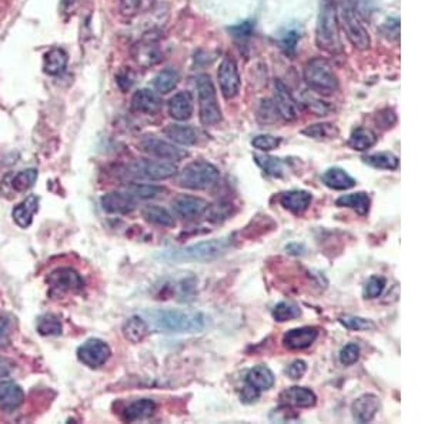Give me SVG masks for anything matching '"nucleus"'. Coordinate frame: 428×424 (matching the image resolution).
Wrapping results in <instances>:
<instances>
[{
  "instance_id": "2f4dec72",
  "label": "nucleus",
  "mask_w": 428,
  "mask_h": 424,
  "mask_svg": "<svg viewBox=\"0 0 428 424\" xmlns=\"http://www.w3.org/2000/svg\"><path fill=\"white\" fill-rule=\"evenodd\" d=\"M156 410V404L150 399H141L130 403L123 410V420L126 421H139L150 417Z\"/></svg>"
},
{
  "instance_id": "f257e3e1",
  "label": "nucleus",
  "mask_w": 428,
  "mask_h": 424,
  "mask_svg": "<svg viewBox=\"0 0 428 424\" xmlns=\"http://www.w3.org/2000/svg\"><path fill=\"white\" fill-rule=\"evenodd\" d=\"M143 319L151 330L160 333H201L207 328V317L200 311L157 308L143 311Z\"/></svg>"
},
{
  "instance_id": "f3484780",
  "label": "nucleus",
  "mask_w": 428,
  "mask_h": 424,
  "mask_svg": "<svg viewBox=\"0 0 428 424\" xmlns=\"http://www.w3.org/2000/svg\"><path fill=\"white\" fill-rule=\"evenodd\" d=\"M318 333V329L314 326L291 329L284 333L283 346L289 350H304L317 340Z\"/></svg>"
},
{
  "instance_id": "9d476101",
  "label": "nucleus",
  "mask_w": 428,
  "mask_h": 424,
  "mask_svg": "<svg viewBox=\"0 0 428 424\" xmlns=\"http://www.w3.org/2000/svg\"><path fill=\"white\" fill-rule=\"evenodd\" d=\"M112 356V349L100 339H89L77 349V358L90 368H99Z\"/></svg>"
},
{
  "instance_id": "49530a36",
  "label": "nucleus",
  "mask_w": 428,
  "mask_h": 424,
  "mask_svg": "<svg viewBox=\"0 0 428 424\" xmlns=\"http://www.w3.org/2000/svg\"><path fill=\"white\" fill-rule=\"evenodd\" d=\"M339 357H340V363L343 366H353L360 358V347H358V344H355V343L346 344L340 350Z\"/></svg>"
},
{
  "instance_id": "09e8293b",
  "label": "nucleus",
  "mask_w": 428,
  "mask_h": 424,
  "mask_svg": "<svg viewBox=\"0 0 428 424\" xmlns=\"http://www.w3.org/2000/svg\"><path fill=\"white\" fill-rule=\"evenodd\" d=\"M150 0H120V9L123 15L133 16L147 8Z\"/></svg>"
},
{
  "instance_id": "ddd939ff",
  "label": "nucleus",
  "mask_w": 428,
  "mask_h": 424,
  "mask_svg": "<svg viewBox=\"0 0 428 424\" xmlns=\"http://www.w3.org/2000/svg\"><path fill=\"white\" fill-rule=\"evenodd\" d=\"M172 208L176 216L186 220H191L200 218L208 208V203L201 197L180 194L172 201Z\"/></svg>"
},
{
  "instance_id": "c9c22d12",
  "label": "nucleus",
  "mask_w": 428,
  "mask_h": 424,
  "mask_svg": "<svg viewBox=\"0 0 428 424\" xmlns=\"http://www.w3.org/2000/svg\"><path fill=\"white\" fill-rule=\"evenodd\" d=\"M136 61L141 66H151L160 61V50L154 42H144L137 46Z\"/></svg>"
},
{
  "instance_id": "4be33fe9",
  "label": "nucleus",
  "mask_w": 428,
  "mask_h": 424,
  "mask_svg": "<svg viewBox=\"0 0 428 424\" xmlns=\"http://www.w3.org/2000/svg\"><path fill=\"white\" fill-rule=\"evenodd\" d=\"M39 203L40 199L36 194H29L22 203H19L13 211L12 216L15 223L22 227V229H27L32 223H33V218L37 213L39 210Z\"/></svg>"
},
{
  "instance_id": "3c124183",
  "label": "nucleus",
  "mask_w": 428,
  "mask_h": 424,
  "mask_svg": "<svg viewBox=\"0 0 428 424\" xmlns=\"http://www.w3.org/2000/svg\"><path fill=\"white\" fill-rule=\"evenodd\" d=\"M258 397H260V392L246 383V387L241 392V401L243 403H254Z\"/></svg>"
},
{
  "instance_id": "ea45409f",
  "label": "nucleus",
  "mask_w": 428,
  "mask_h": 424,
  "mask_svg": "<svg viewBox=\"0 0 428 424\" xmlns=\"http://www.w3.org/2000/svg\"><path fill=\"white\" fill-rule=\"evenodd\" d=\"M39 177V173L36 169H25L20 170L18 175H15V177L12 179V187L18 192V193H25L27 190H30L36 180Z\"/></svg>"
},
{
  "instance_id": "a18cd8bd",
  "label": "nucleus",
  "mask_w": 428,
  "mask_h": 424,
  "mask_svg": "<svg viewBox=\"0 0 428 424\" xmlns=\"http://www.w3.org/2000/svg\"><path fill=\"white\" fill-rule=\"evenodd\" d=\"M353 11L358 15V18L364 20H370L374 12L372 0H347Z\"/></svg>"
},
{
  "instance_id": "7c9ffc66",
  "label": "nucleus",
  "mask_w": 428,
  "mask_h": 424,
  "mask_svg": "<svg viewBox=\"0 0 428 424\" xmlns=\"http://www.w3.org/2000/svg\"><path fill=\"white\" fill-rule=\"evenodd\" d=\"M363 161L365 165L379 170H396L400 166L398 157L391 151H380L364 156Z\"/></svg>"
},
{
  "instance_id": "bb28decb",
  "label": "nucleus",
  "mask_w": 428,
  "mask_h": 424,
  "mask_svg": "<svg viewBox=\"0 0 428 424\" xmlns=\"http://www.w3.org/2000/svg\"><path fill=\"white\" fill-rule=\"evenodd\" d=\"M68 66V53L61 47L50 49L43 59V70L50 76H58Z\"/></svg>"
},
{
  "instance_id": "de8ad7c7",
  "label": "nucleus",
  "mask_w": 428,
  "mask_h": 424,
  "mask_svg": "<svg viewBox=\"0 0 428 424\" xmlns=\"http://www.w3.org/2000/svg\"><path fill=\"white\" fill-rule=\"evenodd\" d=\"M301 35L297 32V30H287L282 39H280V44H282V49L286 51V55H293V53L296 51L297 49V43L300 40Z\"/></svg>"
},
{
  "instance_id": "b1692460",
  "label": "nucleus",
  "mask_w": 428,
  "mask_h": 424,
  "mask_svg": "<svg viewBox=\"0 0 428 424\" xmlns=\"http://www.w3.org/2000/svg\"><path fill=\"white\" fill-rule=\"evenodd\" d=\"M246 383L258 392L270 390L275 386V375L267 366L258 364L248 370L246 375Z\"/></svg>"
},
{
  "instance_id": "393cba45",
  "label": "nucleus",
  "mask_w": 428,
  "mask_h": 424,
  "mask_svg": "<svg viewBox=\"0 0 428 424\" xmlns=\"http://www.w3.org/2000/svg\"><path fill=\"white\" fill-rule=\"evenodd\" d=\"M122 333L130 343H141L150 333V328L141 316H132L123 323Z\"/></svg>"
},
{
  "instance_id": "dca6fc26",
  "label": "nucleus",
  "mask_w": 428,
  "mask_h": 424,
  "mask_svg": "<svg viewBox=\"0 0 428 424\" xmlns=\"http://www.w3.org/2000/svg\"><path fill=\"white\" fill-rule=\"evenodd\" d=\"M380 407L382 403L376 394L365 393L353 401L351 414L357 423H368L376 417Z\"/></svg>"
},
{
  "instance_id": "e433bc0d",
  "label": "nucleus",
  "mask_w": 428,
  "mask_h": 424,
  "mask_svg": "<svg viewBox=\"0 0 428 424\" xmlns=\"http://www.w3.org/2000/svg\"><path fill=\"white\" fill-rule=\"evenodd\" d=\"M62 322L55 314H43L37 320V332L42 336H61L62 335Z\"/></svg>"
},
{
  "instance_id": "79ce46f5",
  "label": "nucleus",
  "mask_w": 428,
  "mask_h": 424,
  "mask_svg": "<svg viewBox=\"0 0 428 424\" xmlns=\"http://www.w3.org/2000/svg\"><path fill=\"white\" fill-rule=\"evenodd\" d=\"M340 323L350 329V330H355V332H363V330H371L376 329V325H374L371 320L363 319V317H357V316H346V317H340Z\"/></svg>"
},
{
  "instance_id": "aec40b11",
  "label": "nucleus",
  "mask_w": 428,
  "mask_h": 424,
  "mask_svg": "<svg viewBox=\"0 0 428 424\" xmlns=\"http://www.w3.org/2000/svg\"><path fill=\"white\" fill-rule=\"evenodd\" d=\"M280 403L287 407L296 409H308L315 406L317 396L307 387H289L280 394Z\"/></svg>"
},
{
  "instance_id": "a19ab883",
  "label": "nucleus",
  "mask_w": 428,
  "mask_h": 424,
  "mask_svg": "<svg viewBox=\"0 0 428 424\" xmlns=\"http://www.w3.org/2000/svg\"><path fill=\"white\" fill-rule=\"evenodd\" d=\"M386 279L382 276H371L367 283L364 285L363 289V296L364 299H377L379 296L383 294L384 289H386Z\"/></svg>"
},
{
  "instance_id": "a878e982",
  "label": "nucleus",
  "mask_w": 428,
  "mask_h": 424,
  "mask_svg": "<svg viewBox=\"0 0 428 424\" xmlns=\"http://www.w3.org/2000/svg\"><path fill=\"white\" fill-rule=\"evenodd\" d=\"M165 135L175 143L182 146H193L199 142V132L189 125L173 123L166 126Z\"/></svg>"
},
{
  "instance_id": "423d86ee",
  "label": "nucleus",
  "mask_w": 428,
  "mask_h": 424,
  "mask_svg": "<svg viewBox=\"0 0 428 424\" xmlns=\"http://www.w3.org/2000/svg\"><path fill=\"white\" fill-rule=\"evenodd\" d=\"M220 177L219 169L204 161H197L187 165L179 173V186L190 190H206L218 183Z\"/></svg>"
},
{
  "instance_id": "c03bdc74",
  "label": "nucleus",
  "mask_w": 428,
  "mask_h": 424,
  "mask_svg": "<svg viewBox=\"0 0 428 424\" xmlns=\"http://www.w3.org/2000/svg\"><path fill=\"white\" fill-rule=\"evenodd\" d=\"M282 143L280 137L272 135H258L251 140V146L260 151H272L277 149Z\"/></svg>"
},
{
  "instance_id": "473e14b6",
  "label": "nucleus",
  "mask_w": 428,
  "mask_h": 424,
  "mask_svg": "<svg viewBox=\"0 0 428 424\" xmlns=\"http://www.w3.org/2000/svg\"><path fill=\"white\" fill-rule=\"evenodd\" d=\"M379 137L368 127H357L351 132L347 144L357 151H365L377 143Z\"/></svg>"
},
{
  "instance_id": "4468645a",
  "label": "nucleus",
  "mask_w": 428,
  "mask_h": 424,
  "mask_svg": "<svg viewBox=\"0 0 428 424\" xmlns=\"http://www.w3.org/2000/svg\"><path fill=\"white\" fill-rule=\"evenodd\" d=\"M275 106L279 112V116L286 122H294L298 118L297 103L293 99L289 87L282 82L276 80L275 83Z\"/></svg>"
},
{
  "instance_id": "8fccbe9b",
  "label": "nucleus",
  "mask_w": 428,
  "mask_h": 424,
  "mask_svg": "<svg viewBox=\"0 0 428 424\" xmlns=\"http://www.w3.org/2000/svg\"><path fill=\"white\" fill-rule=\"evenodd\" d=\"M307 372V363L304 360H294L287 368H286V375L291 379V380H300Z\"/></svg>"
},
{
  "instance_id": "58836bf2",
  "label": "nucleus",
  "mask_w": 428,
  "mask_h": 424,
  "mask_svg": "<svg viewBox=\"0 0 428 424\" xmlns=\"http://www.w3.org/2000/svg\"><path fill=\"white\" fill-rule=\"evenodd\" d=\"M301 316V308L293 301H280L273 308V317L279 323H284Z\"/></svg>"
},
{
  "instance_id": "37998d69",
  "label": "nucleus",
  "mask_w": 428,
  "mask_h": 424,
  "mask_svg": "<svg viewBox=\"0 0 428 424\" xmlns=\"http://www.w3.org/2000/svg\"><path fill=\"white\" fill-rule=\"evenodd\" d=\"M130 194L133 197H139V199H143V200H147V199H154L157 197L158 194H162L165 192L163 187L160 186H151V185H133L130 189Z\"/></svg>"
},
{
  "instance_id": "5701e85b",
  "label": "nucleus",
  "mask_w": 428,
  "mask_h": 424,
  "mask_svg": "<svg viewBox=\"0 0 428 424\" xmlns=\"http://www.w3.org/2000/svg\"><path fill=\"white\" fill-rule=\"evenodd\" d=\"M311 200H313L311 193L306 192V190L284 192L279 199L280 204L294 215L304 213V211L308 208V206L311 204Z\"/></svg>"
},
{
  "instance_id": "6e6552de",
  "label": "nucleus",
  "mask_w": 428,
  "mask_h": 424,
  "mask_svg": "<svg viewBox=\"0 0 428 424\" xmlns=\"http://www.w3.org/2000/svg\"><path fill=\"white\" fill-rule=\"evenodd\" d=\"M130 173L149 179V180H166L177 175V166L173 162L166 161H153V158H140V161L130 165Z\"/></svg>"
},
{
  "instance_id": "a211bd4d",
  "label": "nucleus",
  "mask_w": 428,
  "mask_h": 424,
  "mask_svg": "<svg viewBox=\"0 0 428 424\" xmlns=\"http://www.w3.org/2000/svg\"><path fill=\"white\" fill-rule=\"evenodd\" d=\"M25 401L23 389L12 380H0V410L12 413Z\"/></svg>"
},
{
  "instance_id": "20e7f679",
  "label": "nucleus",
  "mask_w": 428,
  "mask_h": 424,
  "mask_svg": "<svg viewBox=\"0 0 428 424\" xmlns=\"http://www.w3.org/2000/svg\"><path fill=\"white\" fill-rule=\"evenodd\" d=\"M196 89L199 97V118L201 125H219L223 120V113L211 77L208 75H199L196 77Z\"/></svg>"
},
{
  "instance_id": "603ef678",
  "label": "nucleus",
  "mask_w": 428,
  "mask_h": 424,
  "mask_svg": "<svg viewBox=\"0 0 428 424\" xmlns=\"http://www.w3.org/2000/svg\"><path fill=\"white\" fill-rule=\"evenodd\" d=\"M230 32H233L234 36H237V37H247L253 32V23L251 22H244V23H241L239 26L232 27Z\"/></svg>"
},
{
  "instance_id": "72a5a7b5",
  "label": "nucleus",
  "mask_w": 428,
  "mask_h": 424,
  "mask_svg": "<svg viewBox=\"0 0 428 424\" xmlns=\"http://www.w3.org/2000/svg\"><path fill=\"white\" fill-rule=\"evenodd\" d=\"M180 82V75L176 69H172V68H168L165 70L160 72L154 80H153V86L154 89L160 93V94H168L170 93L172 90L176 89V86L179 85Z\"/></svg>"
},
{
  "instance_id": "cd10ccee",
  "label": "nucleus",
  "mask_w": 428,
  "mask_h": 424,
  "mask_svg": "<svg viewBox=\"0 0 428 424\" xmlns=\"http://www.w3.org/2000/svg\"><path fill=\"white\" fill-rule=\"evenodd\" d=\"M323 183L333 190H348L355 186V179L340 168L327 169L321 176Z\"/></svg>"
},
{
  "instance_id": "f704fd0d",
  "label": "nucleus",
  "mask_w": 428,
  "mask_h": 424,
  "mask_svg": "<svg viewBox=\"0 0 428 424\" xmlns=\"http://www.w3.org/2000/svg\"><path fill=\"white\" fill-rule=\"evenodd\" d=\"M301 135L314 140H333L339 137L340 130L333 123H315L303 129Z\"/></svg>"
},
{
  "instance_id": "f8f14e48",
  "label": "nucleus",
  "mask_w": 428,
  "mask_h": 424,
  "mask_svg": "<svg viewBox=\"0 0 428 424\" xmlns=\"http://www.w3.org/2000/svg\"><path fill=\"white\" fill-rule=\"evenodd\" d=\"M218 80H219L220 92H222L225 99L230 100V99H234L239 94L241 80H240V73H239L237 63L233 58L226 56L222 61V63L219 66V70H218Z\"/></svg>"
},
{
  "instance_id": "1a4fd4ad",
  "label": "nucleus",
  "mask_w": 428,
  "mask_h": 424,
  "mask_svg": "<svg viewBox=\"0 0 428 424\" xmlns=\"http://www.w3.org/2000/svg\"><path fill=\"white\" fill-rule=\"evenodd\" d=\"M139 149L146 154L158 158V161H166V162H179L182 158L187 157L186 150L179 149L173 143L154 136H144L139 142Z\"/></svg>"
},
{
  "instance_id": "2eb2a0df",
  "label": "nucleus",
  "mask_w": 428,
  "mask_h": 424,
  "mask_svg": "<svg viewBox=\"0 0 428 424\" xmlns=\"http://www.w3.org/2000/svg\"><path fill=\"white\" fill-rule=\"evenodd\" d=\"M100 203L104 211L113 215H129L136 210V200L130 193H106L100 199Z\"/></svg>"
},
{
  "instance_id": "412c9836",
  "label": "nucleus",
  "mask_w": 428,
  "mask_h": 424,
  "mask_svg": "<svg viewBox=\"0 0 428 424\" xmlns=\"http://www.w3.org/2000/svg\"><path fill=\"white\" fill-rule=\"evenodd\" d=\"M169 115L177 122H186L193 116L194 112V100L190 92L176 93L168 104Z\"/></svg>"
},
{
  "instance_id": "39448f33",
  "label": "nucleus",
  "mask_w": 428,
  "mask_h": 424,
  "mask_svg": "<svg viewBox=\"0 0 428 424\" xmlns=\"http://www.w3.org/2000/svg\"><path fill=\"white\" fill-rule=\"evenodd\" d=\"M230 244H232V242L226 237L213 239V240L200 242V243H196V244L179 249V250H172L165 254V258H168L170 261H179V263L210 261V260H214V258L223 256L229 250Z\"/></svg>"
},
{
  "instance_id": "6ab92c4d",
  "label": "nucleus",
  "mask_w": 428,
  "mask_h": 424,
  "mask_svg": "<svg viewBox=\"0 0 428 424\" xmlns=\"http://www.w3.org/2000/svg\"><path fill=\"white\" fill-rule=\"evenodd\" d=\"M162 99L150 89H140L132 97V109L143 115H156L162 109Z\"/></svg>"
},
{
  "instance_id": "f03ea898",
  "label": "nucleus",
  "mask_w": 428,
  "mask_h": 424,
  "mask_svg": "<svg viewBox=\"0 0 428 424\" xmlns=\"http://www.w3.org/2000/svg\"><path fill=\"white\" fill-rule=\"evenodd\" d=\"M315 43L320 50L329 53V55H339L343 50L336 0H320Z\"/></svg>"
},
{
  "instance_id": "864d4df0",
  "label": "nucleus",
  "mask_w": 428,
  "mask_h": 424,
  "mask_svg": "<svg viewBox=\"0 0 428 424\" xmlns=\"http://www.w3.org/2000/svg\"><path fill=\"white\" fill-rule=\"evenodd\" d=\"M8 332V329H6V325H2L0 326V340L4 339V335Z\"/></svg>"
},
{
  "instance_id": "c756f323",
  "label": "nucleus",
  "mask_w": 428,
  "mask_h": 424,
  "mask_svg": "<svg viewBox=\"0 0 428 424\" xmlns=\"http://www.w3.org/2000/svg\"><path fill=\"white\" fill-rule=\"evenodd\" d=\"M141 215H143L146 222L153 223L156 226H163V227H175L176 226L175 218L169 213L166 208L160 207L157 204L146 206L141 210Z\"/></svg>"
},
{
  "instance_id": "4c0bfd02",
  "label": "nucleus",
  "mask_w": 428,
  "mask_h": 424,
  "mask_svg": "<svg viewBox=\"0 0 428 424\" xmlns=\"http://www.w3.org/2000/svg\"><path fill=\"white\" fill-rule=\"evenodd\" d=\"M254 161L267 175L275 176V177H282L284 173L283 162L277 157L267 156V154H256Z\"/></svg>"
},
{
  "instance_id": "0eeeda50",
  "label": "nucleus",
  "mask_w": 428,
  "mask_h": 424,
  "mask_svg": "<svg viewBox=\"0 0 428 424\" xmlns=\"http://www.w3.org/2000/svg\"><path fill=\"white\" fill-rule=\"evenodd\" d=\"M339 22L343 26L347 39L357 50H367L371 46V37L361 23L358 15L353 11L347 0H340L337 4Z\"/></svg>"
},
{
  "instance_id": "7ed1b4c3",
  "label": "nucleus",
  "mask_w": 428,
  "mask_h": 424,
  "mask_svg": "<svg viewBox=\"0 0 428 424\" xmlns=\"http://www.w3.org/2000/svg\"><path fill=\"white\" fill-rule=\"evenodd\" d=\"M304 82L308 89L321 96H330L340 87L339 77L327 59L314 58L308 61L303 70Z\"/></svg>"
},
{
  "instance_id": "c85d7f7f",
  "label": "nucleus",
  "mask_w": 428,
  "mask_h": 424,
  "mask_svg": "<svg viewBox=\"0 0 428 424\" xmlns=\"http://www.w3.org/2000/svg\"><path fill=\"white\" fill-rule=\"evenodd\" d=\"M336 204L339 207H348L353 208L360 216H365L370 211V196L364 192L358 193H350V194H343L336 200Z\"/></svg>"
},
{
  "instance_id": "9b49d317",
  "label": "nucleus",
  "mask_w": 428,
  "mask_h": 424,
  "mask_svg": "<svg viewBox=\"0 0 428 424\" xmlns=\"http://www.w3.org/2000/svg\"><path fill=\"white\" fill-rule=\"evenodd\" d=\"M47 285L53 293L65 294L80 292L84 286V282L76 270L70 268H59L49 275Z\"/></svg>"
}]
</instances>
